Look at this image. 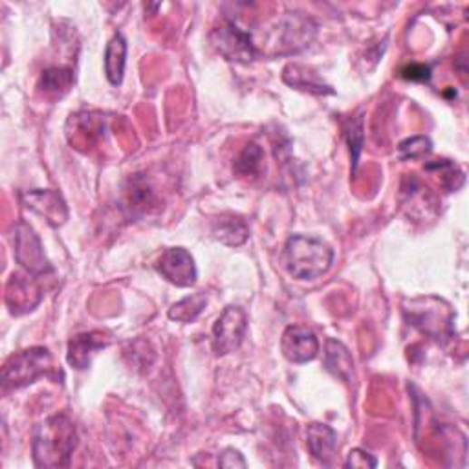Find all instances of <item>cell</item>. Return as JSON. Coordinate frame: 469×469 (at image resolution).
<instances>
[{
    "mask_svg": "<svg viewBox=\"0 0 469 469\" xmlns=\"http://www.w3.org/2000/svg\"><path fill=\"white\" fill-rule=\"evenodd\" d=\"M77 445L75 425L66 415L46 418L35 431L32 442L34 464L37 467H68Z\"/></svg>",
    "mask_w": 469,
    "mask_h": 469,
    "instance_id": "6da1fadb",
    "label": "cell"
},
{
    "mask_svg": "<svg viewBox=\"0 0 469 469\" xmlns=\"http://www.w3.org/2000/svg\"><path fill=\"white\" fill-rule=\"evenodd\" d=\"M334 260V249L307 235H294L285 246V266L287 271L298 280H314L323 277Z\"/></svg>",
    "mask_w": 469,
    "mask_h": 469,
    "instance_id": "7a4b0ae2",
    "label": "cell"
},
{
    "mask_svg": "<svg viewBox=\"0 0 469 469\" xmlns=\"http://www.w3.org/2000/svg\"><path fill=\"white\" fill-rule=\"evenodd\" d=\"M316 37V24L310 17L303 14H285L268 24V30L262 37L266 48H273V55L296 54L307 48Z\"/></svg>",
    "mask_w": 469,
    "mask_h": 469,
    "instance_id": "3957f363",
    "label": "cell"
},
{
    "mask_svg": "<svg viewBox=\"0 0 469 469\" xmlns=\"http://www.w3.org/2000/svg\"><path fill=\"white\" fill-rule=\"evenodd\" d=\"M54 359L48 348L32 347L14 354L3 368V384L10 389H21L43 376H52Z\"/></svg>",
    "mask_w": 469,
    "mask_h": 469,
    "instance_id": "277c9868",
    "label": "cell"
},
{
    "mask_svg": "<svg viewBox=\"0 0 469 469\" xmlns=\"http://www.w3.org/2000/svg\"><path fill=\"white\" fill-rule=\"evenodd\" d=\"M404 312L409 325L416 327L420 332L436 341L447 339L453 332V312L436 298L415 299L404 308Z\"/></svg>",
    "mask_w": 469,
    "mask_h": 469,
    "instance_id": "5b68a950",
    "label": "cell"
},
{
    "mask_svg": "<svg viewBox=\"0 0 469 469\" xmlns=\"http://www.w3.org/2000/svg\"><path fill=\"white\" fill-rule=\"evenodd\" d=\"M14 253L15 260L26 271L37 277H46L48 273H54V266L44 253L39 235L26 222H19L14 228Z\"/></svg>",
    "mask_w": 469,
    "mask_h": 469,
    "instance_id": "8992f818",
    "label": "cell"
},
{
    "mask_svg": "<svg viewBox=\"0 0 469 469\" xmlns=\"http://www.w3.org/2000/svg\"><path fill=\"white\" fill-rule=\"evenodd\" d=\"M211 43L228 61L251 63L259 55L253 37L230 21L213 30Z\"/></svg>",
    "mask_w": 469,
    "mask_h": 469,
    "instance_id": "52a82bcc",
    "label": "cell"
},
{
    "mask_svg": "<svg viewBox=\"0 0 469 469\" xmlns=\"http://www.w3.org/2000/svg\"><path fill=\"white\" fill-rule=\"evenodd\" d=\"M248 316L240 307H228L213 325V348L219 356L239 350L246 337Z\"/></svg>",
    "mask_w": 469,
    "mask_h": 469,
    "instance_id": "ba28073f",
    "label": "cell"
},
{
    "mask_svg": "<svg viewBox=\"0 0 469 469\" xmlns=\"http://www.w3.org/2000/svg\"><path fill=\"white\" fill-rule=\"evenodd\" d=\"M30 271L14 273L6 287V305L14 316H23L32 312L43 301L41 280Z\"/></svg>",
    "mask_w": 469,
    "mask_h": 469,
    "instance_id": "9c48e42d",
    "label": "cell"
},
{
    "mask_svg": "<svg viewBox=\"0 0 469 469\" xmlns=\"http://www.w3.org/2000/svg\"><path fill=\"white\" fill-rule=\"evenodd\" d=\"M158 273L180 288H190L197 283V264L185 248H169L156 262Z\"/></svg>",
    "mask_w": 469,
    "mask_h": 469,
    "instance_id": "30bf717a",
    "label": "cell"
},
{
    "mask_svg": "<svg viewBox=\"0 0 469 469\" xmlns=\"http://www.w3.org/2000/svg\"><path fill=\"white\" fill-rule=\"evenodd\" d=\"M280 350L292 363H308L319 354V341L308 327L292 325L280 337Z\"/></svg>",
    "mask_w": 469,
    "mask_h": 469,
    "instance_id": "8fae6325",
    "label": "cell"
},
{
    "mask_svg": "<svg viewBox=\"0 0 469 469\" xmlns=\"http://www.w3.org/2000/svg\"><path fill=\"white\" fill-rule=\"evenodd\" d=\"M23 204L43 217L52 228H59L68 220V208L64 199L52 190H35L23 193Z\"/></svg>",
    "mask_w": 469,
    "mask_h": 469,
    "instance_id": "7c38bea8",
    "label": "cell"
},
{
    "mask_svg": "<svg viewBox=\"0 0 469 469\" xmlns=\"http://www.w3.org/2000/svg\"><path fill=\"white\" fill-rule=\"evenodd\" d=\"M111 345V337L103 332H86L79 334L70 339L68 343V363L75 370L88 368L92 357L98 354V350L107 348Z\"/></svg>",
    "mask_w": 469,
    "mask_h": 469,
    "instance_id": "4fadbf2b",
    "label": "cell"
},
{
    "mask_svg": "<svg viewBox=\"0 0 469 469\" xmlns=\"http://www.w3.org/2000/svg\"><path fill=\"white\" fill-rule=\"evenodd\" d=\"M307 445L316 460L330 465L337 453V435L327 424H312L307 429Z\"/></svg>",
    "mask_w": 469,
    "mask_h": 469,
    "instance_id": "5bb4252c",
    "label": "cell"
},
{
    "mask_svg": "<svg viewBox=\"0 0 469 469\" xmlns=\"http://www.w3.org/2000/svg\"><path fill=\"white\" fill-rule=\"evenodd\" d=\"M325 368L345 384H352L354 359L350 350L336 339H328L325 347Z\"/></svg>",
    "mask_w": 469,
    "mask_h": 469,
    "instance_id": "9a60e30c",
    "label": "cell"
},
{
    "mask_svg": "<svg viewBox=\"0 0 469 469\" xmlns=\"http://www.w3.org/2000/svg\"><path fill=\"white\" fill-rule=\"evenodd\" d=\"M125 64H127V41L122 34H116L109 41L105 50V73L114 86L122 84L125 75Z\"/></svg>",
    "mask_w": 469,
    "mask_h": 469,
    "instance_id": "2e32d148",
    "label": "cell"
},
{
    "mask_svg": "<svg viewBox=\"0 0 469 469\" xmlns=\"http://www.w3.org/2000/svg\"><path fill=\"white\" fill-rule=\"evenodd\" d=\"M213 235L222 244H226L230 248H237V246H242L248 240L249 230H248V226L242 219L228 215V217H220L215 222Z\"/></svg>",
    "mask_w": 469,
    "mask_h": 469,
    "instance_id": "e0dca14e",
    "label": "cell"
},
{
    "mask_svg": "<svg viewBox=\"0 0 469 469\" xmlns=\"http://www.w3.org/2000/svg\"><path fill=\"white\" fill-rule=\"evenodd\" d=\"M283 79H285V83H288L290 86L299 88V90H307V92H314V93H334V90L328 84L321 83L319 77L305 66L288 64L285 68Z\"/></svg>",
    "mask_w": 469,
    "mask_h": 469,
    "instance_id": "ac0fdd59",
    "label": "cell"
},
{
    "mask_svg": "<svg viewBox=\"0 0 469 469\" xmlns=\"http://www.w3.org/2000/svg\"><path fill=\"white\" fill-rule=\"evenodd\" d=\"M206 305H208V298L202 292L187 296L185 299L178 301L176 305H172L169 308V319H172L176 323H183V325L193 323L204 312Z\"/></svg>",
    "mask_w": 469,
    "mask_h": 469,
    "instance_id": "d6986e66",
    "label": "cell"
},
{
    "mask_svg": "<svg viewBox=\"0 0 469 469\" xmlns=\"http://www.w3.org/2000/svg\"><path fill=\"white\" fill-rule=\"evenodd\" d=\"M43 90L54 98H61L64 93L72 88L73 84V72L70 68H48L46 72H43V79H41Z\"/></svg>",
    "mask_w": 469,
    "mask_h": 469,
    "instance_id": "ffe728a7",
    "label": "cell"
},
{
    "mask_svg": "<svg viewBox=\"0 0 469 469\" xmlns=\"http://www.w3.org/2000/svg\"><path fill=\"white\" fill-rule=\"evenodd\" d=\"M425 171L433 172L435 176H438L440 180V185L445 187V190L451 193V191H456L458 187L464 183V172L458 169L456 163L449 161V160H436V161H431L425 165Z\"/></svg>",
    "mask_w": 469,
    "mask_h": 469,
    "instance_id": "44dd1931",
    "label": "cell"
},
{
    "mask_svg": "<svg viewBox=\"0 0 469 469\" xmlns=\"http://www.w3.org/2000/svg\"><path fill=\"white\" fill-rule=\"evenodd\" d=\"M264 165V152L259 145H248L235 160V172L239 176H259Z\"/></svg>",
    "mask_w": 469,
    "mask_h": 469,
    "instance_id": "7402d4cb",
    "label": "cell"
},
{
    "mask_svg": "<svg viewBox=\"0 0 469 469\" xmlns=\"http://www.w3.org/2000/svg\"><path fill=\"white\" fill-rule=\"evenodd\" d=\"M433 151V143L427 136H413L398 145L402 160H420Z\"/></svg>",
    "mask_w": 469,
    "mask_h": 469,
    "instance_id": "603a6c76",
    "label": "cell"
},
{
    "mask_svg": "<svg viewBox=\"0 0 469 469\" xmlns=\"http://www.w3.org/2000/svg\"><path fill=\"white\" fill-rule=\"evenodd\" d=\"M345 134H347V140H348V145H350V151H352V163H354V169H356L357 158H359V152H361V145H363V118L357 116V118L350 120L347 129H345Z\"/></svg>",
    "mask_w": 469,
    "mask_h": 469,
    "instance_id": "cb8c5ba5",
    "label": "cell"
},
{
    "mask_svg": "<svg viewBox=\"0 0 469 469\" xmlns=\"http://www.w3.org/2000/svg\"><path fill=\"white\" fill-rule=\"evenodd\" d=\"M345 465L347 467H356V469H368V467H376L378 460L363 449H352L348 453V458H347Z\"/></svg>",
    "mask_w": 469,
    "mask_h": 469,
    "instance_id": "d4e9b609",
    "label": "cell"
},
{
    "mask_svg": "<svg viewBox=\"0 0 469 469\" xmlns=\"http://www.w3.org/2000/svg\"><path fill=\"white\" fill-rule=\"evenodd\" d=\"M219 465L220 467H228V469H235V467H246V460L244 456L240 454V451L233 449V447H228L224 449L220 454H219Z\"/></svg>",
    "mask_w": 469,
    "mask_h": 469,
    "instance_id": "484cf974",
    "label": "cell"
},
{
    "mask_svg": "<svg viewBox=\"0 0 469 469\" xmlns=\"http://www.w3.org/2000/svg\"><path fill=\"white\" fill-rule=\"evenodd\" d=\"M404 79H411V81H429L431 77V68L425 64H411L402 72Z\"/></svg>",
    "mask_w": 469,
    "mask_h": 469,
    "instance_id": "4316f807",
    "label": "cell"
}]
</instances>
